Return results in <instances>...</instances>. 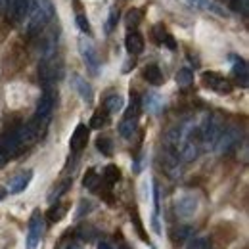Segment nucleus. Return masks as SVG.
Returning a JSON list of instances; mask_svg holds the SVG:
<instances>
[{
	"label": "nucleus",
	"instance_id": "24",
	"mask_svg": "<svg viewBox=\"0 0 249 249\" xmlns=\"http://www.w3.org/2000/svg\"><path fill=\"white\" fill-rule=\"evenodd\" d=\"M161 106H163V102H161V98H159L157 94H146V96H144V107H146L148 111L157 113V111L161 109Z\"/></svg>",
	"mask_w": 249,
	"mask_h": 249
},
{
	"label": "nucleus",
	"instance_id": "37",
	"mask_svg": "<svg viewBox=\"0 0 249 249\" xmlns=\"http://www.w3.org/2000/svg\"><path fill=\"white\" fill-rule=\"evenodd\" d=\"M14 0H0V14H6L10 8H12Z\"/></svg>",
	"mask_w": 249,
	"mask_h": 249
},
{
	"label": "nucleus",
	"instance_id": "9",
	"mask_svg": "<svg viewBox=\"0 0 249 249\" xmlns=\"http://www.w3.org/2000/svg\"><path fill=\"white\" fill-rule=\"evenodd\" d=\"M203 85L207 87V89H211V90H215L218 94H230L232 92V85H230V81H226L222 75H218V73H213V71H207V73H203Z\"/></svg>",
	"mask_w": 249,
	"mask_h": 249
},
{
	"label": "nucleus",
	"instance_id": "7",
	"mask_svg": "<svg viewBox=\"0 0 249 249\" xmlns=\"http://www.w3.org/2000/svg\"><path fill=\"white\" fill-rule=\"evenodd\" d=\"M42 232H44L42 215L38 211H35L31 220H29V232H27V240H25V249H38Z\"/></svg>",
	"mask_w": 249,
	"mask_h": 249
},
{
	"label": "nucleus",
	"instance_id": "33",
	"mask_svg": "<svg viewBox=\"0 0 249 249\" xmlns=\"http://www.w3.org/2000/svg\"><path fill=\"white\" fill-rule=\"evenodd\" d=\"M71 186V180H63L62 184H60V186L58 188H54V192H52V194H50V197H48V199H50V201H54V199H58V197H60V196H62V194H65V192H67V188Z\"/></svg>",
	"mask_w": 249,
	"mask_h": 249
},
{
	"label": "nucleus",
	"instance_id": "26",
	"mask_svg": "<svg viewBox=\"0 0 249 249\" xmlns=\"http://www.w3.org/2000/svg\"><path fill=\"white\" fill-rule=\"evenodd\" d=\"M177 83L180 85V87H190L192 83H194V73L188 69V67H182L178 73H177Z\"/></svg>",
	"mask_w": 249,
	"mask_h": 249
},
{
	"label": "nucleus",
	"instance_id": "1",
	"mask_svg": "<svg viewBox=\"0 0 249 249\" xmlns=\"http://www.w3.org/2000/svg\"><path fill=\"white\" fill-rule=\"evenodd\" d=\"M54 4L52 0H31L29 2V12L25 19V31L27 35H40V31L46 29V25L54 19Z\"/></svg>",
	"mask_w": 249,
	"mask_h": 249
},
{
	"label": "nucleus",
	"instance_id": "41",
	"mask_svg": "<svg viewBox=\"0 0 249 249\" xmlns=\"http://www.w3.org/2000/svg\"><path fill=\"white\" fill-rule=\"evenodd\" d=\"M6 194H8V192H6V190H4V188H0V201H2V199H4V197H6Z\"/></svg>",
	"mask_w": 249,
	"mask_h": 249
},
{
	"label": "nucleus",
	"instance_id": "39",
	"mask_svg": "<svg viewBox=\"0 0 249 249\" xmlns=\"http://www.w3.org/2000/svg\"><path fill=\"white\" fill-rule=\"evenodd\" d=\"M154 33H156V40L161 44V42H163V38H165V31H163V27H156Z\"/></svg>",
	"mask_w": 249,
	"mask_h": 249
},
{
	"label": "nucleus",
	"instance_id": "23",
	"mask_svg": "<svg viewBox=\"0 0 249 249\" xmlns=\"http://www.w3.org/2000/svg\"><path fill=\"white\" fill-rule=\"evenodd\" d=\"M119 178H121V171L117 169V165H107V167L104 169V180H106L109 186H113L115 182H119Z\"/></svg>",
	"mask_w": 249,
	"mask_h": 249
},
{
	"label": "nucleus",
	"instance_id": "22",
	"mask_svg": "<svg viewBox=\"0 0 249 249\" xmlns=\"http://www.w3.org/2000/svg\"><path fill=\"white\" fill-rule=\"evenodd\" d=\"M134 132H136V119L134 117H124L119 124V134L123 138H132Z\"/></svg>",
	"mask_w": 249,
	"mask_h": 249
},
{
	"label": "nucleus",
	"instance_id": "30",
	"mask_svg": "<svg viewBox=\"0 0 249 249\" xmlns=\"http://www.w3.org/2000/svg\"><path fill=\"white\" fill-rule=\"evenodd\" d=\"M96 148L104 154V156H111L113 154V142L109 138H98L96 140Z\"/></svg>",
	"mask_w": 249,
	"mask_h": 249
},
{
	"label": "nucleus",
	"instance_id": "44",
	"mask_svg": "<svg viewBox=\"0 0 249 249\" xmlns=\"http://www.w3.org/2000/svg\"><path fill=\"white\" fill-rule=\"evenodd\" d=\"M71 249H79V248H71Z\"/></svg>",
	"mask_w": 249,
	"mask_h": 249
},
{
	"label": "nucleus",
	"instance_id": "13",
	"mask_svg": "<svg viewBox=\"0 0 249 249\" xmlns=\"http://www.w3.org/2000/svg\"><path fill=\"white\" fill-rule=\"evenodd\" d=\"M71 85H73V89L77 90V94L87 102V104H92V100H94V90H92V87L81 77V75H77V73H73L71 75Z\"/></svg>",
	"mask_w": 249,
	"mask_h": 249
},
{
	"label": "nucleus",
	"instance_id": "17",
	"mask_svg": "<svg viewBox=\"0 0 249 249\" xmlns=\"http://www.w3.org/2000/svg\"><path fill=\"white\" fill-rule=\"evenodd\" d=\"M190 4L196 6V8H199V10L213 12V14H217V16H226V10H224L220 4L213 2V0H190Z\"/></svg>",
	"mask_w": 249,
	"mask_h": 249
},
{
	"label": "nucleus",
	"instance_id": "38",
	"mask_svg": "<svg viewBox=\"0 0 249 249\" xmlns=\"http://www.w3.org/2000/svg\"><path fill=\"white\" fill-rule=\"evenodd\" d=\"M163 42H165V44H167V46H169L171 50H175V48H177V44H175V38H173L171 35H165V38H163Z\"/></svg>",
	"mask_w": 249,
	"mask_h": 249
},
{
	"label": "nucleus",
	"instance_id": "34",
	"mask_svg": "<svg viewBox=\"0 0 249 249\" xmlns=\"http://www.w3.org/2000/svg\"><path fill=\"white\" fill-rule=\"evenodd\" d=\"M77 27L85 33V35H90V23H89L87 16H83V14L77 16Z\"/></svg>",
	"mask_w": 249,
	"mask_h": 249
},
{
	"label": "nucleus",
	"instance_id": "25",
	"mask_svg": "<svg viewBox=\"0 0 249 249\" xmlns=\"http://www.w3.org/2000/svg\"><path fill=\"white\" fill-rule=\"evenodd\" d=\"M107 115H109V113H107L106 109H98L92 115V121H90V126H89V128H96V130L104 128V126L107 124Z\"/></svg>",
	"mask_w": 249,
	"mask_h": 249
},
{
	"label": "nucleus",
	"instance_id": "10",
	"mask_svg": "<svg viewBox=\"0 0 249 249\" xmlns=\"http://www.w3.org/2000/svg\"><path fill=\"white\" fill-rule=\"evenodd\" d=\"M56 44H58V36L54 35V31H46L40 40H38V54H40V60H46V58H52L56 54Z\"/></svg>",
	"mask_w": 249,
	"mask_h": 249
},
{
	"label": "nucleus",
	"instance_id": "3",
	"mask_svg": "<svg viewBox=\"0 0 249 249\" xmlns=\"http://www.w3.org/2000/svg\"><path fill=\"white\" fill-rule=\"evenodd\" d=\"M63 73V65L62 62L52 56V58H46V60H40V65H38V79L44 87H52Z\"/></svg>",
	"mask_w": 249,
	"mask_h": 249
},
{
	"label": "nucleus",
	"instance_id": "12",
	"mask_svg": "<svg viewBox=\"0 0 249 249\" xmlns=\"http://www.w3.org/2000/svg\"><path fill=\"white\" fill-rule=\"evenodd\" d=\"M197 211V199L194 196H182L177 201V215L180 218H192Z\"/></svg>",
	"mask_w": 249,
	"mask_h": 249
},
{
	"label": "nucleus",
	"instance_id": "14",
	"mask_svg": "<svg viewBox=\"0 0 249 249\" xmlns=\"http://www.w3.org/2000/svg\"><path fill=\"white\" fill-rule=\"evenodd\" d=\"M29 2H31V0H14L12 8L6 12L8 19H12L14 23L25 19V16H27V12H29Z\"/></svg>",
	"mask_w": 249,
	"mask_h": 249
},
{
	"label": "nucleus",
	"instance_id": "20",
	"mask_svg": "<svg viewBox=\"0 0 249 249\" xmlns=\"http://www.w3.org/2000/svg\"><path fill=\"white\" fill-rule=\"evenodd\" d=\"M124 106V100L119 96V94H111V96H107V100H106V104H104V109L107 111V113H119L121 109H123Z\"/></svg>",
	"mask_w": 249,
	"mask_h": 249
},
{
	"label": "nucleus",
	"instance_id": "5",
	"mask_svg": "<svg viewBox=\"0 0 249 249\" xmlns=\"http://www.w3.org/2000/svg\"><path fill=\"white\" fill-rule=\"evenodd\" d=\"M21 142L16 134V128H8L0 132V156L2 157H16L21 152Z\"/></svg>",
	"mask_w": 249,
	"mask_h": 249
},
{
	"label": "nucleus",
	"instance_id": "29",
	"mask_svg": "<svg viewBox=\"0 0 249 249\" xmlns=\"http://www.w3.org/2000/svg\"><path fill=\"white\" fill-rule=\"evenodd\" d=\"M65 205H60V203H56V205H52L50 207V211H48V218L52 220V222H58V220H62L65 217Z\"/></svg>",
	"mask_w": 249,
	"mask_h": 249
},
{
	"label": "nucleus",
	"instance_id": "18",
	"mask_svg": "<svg viewBox=\"0 0 249 249\" xmlns=\"http://www.w3.org/2000/svg\"><path fill=\"white\" fill-rule=\"evenodd\" d=\"M232 71L236 75V79L242 83V87H248V63L240 58H234V65H232Z\"/></svg>",
	"mask_w": 249,
	"mask_h": 249
},
{
	"label": "nucleus",
	"instance_id": "36",
	"mask_svg": "<svg viewBox=\"0 0 249 249\" xmlns=\"http://www.w3.org/2000/svg\"><path fill=\"white\" fill-rule=\"evenodd\" d=\"M115 23H117V10H111L109 12V18H107V23H106V31H113V27H115Z\"/></svg>",
	"mask_w": 249,
	"mask_h": 249
},
{
	"label": "nucleus",
	"instance_id": "27",
	"mask_svg": "<svg viewBox=\"0 0 249 249\" xmlns=\"http://www.w3.org/2000/svg\"><path fill=\"white\" fill-rule=\"evenodd\" d=\"M98 182H100V177L96 175V171H94V169L87 171V175H85V178H83V186L89 188V190H96V188H98Z\"/></svg>",
	"mask_w": 249,
	"mask_h": 249
},
{
	"label": "nucleus",
	"instance_id": "21",
	"mask_svg": "<svg viewBox=\"0 0 249 249\" xmlns=\"http://www.w3.org/2000/svg\"><path fill=\"white\" fill-rule=\"evenodd\" d=\"M142 18H144L142 10L132 8V10H128V12H126V16H124V25H126L128 29H134V27H138V25H140Z\"/></svg>",
	"mask_w": 249,
	"mask_h": 249
},
{
	"label": "nucleus",
	"instance_id": "31",
	"mask_svg": "<svg viewBox=\"0 0 249 249\" xmlns=\"http://www.w3.org/2000/svg\"><path fill=\"white\" fill-rule=\"evenodd\" d=\"M192 236H194V230L190 226H178L175 230V240L177 242H188V240H192Z\"/></svg>",
	"mask_w": 249,
	"mask_h": 249
},
{
	"label": "nucleus",
	"instance_id": "6",
	"mask_svg": "<svg viewBox=\"0 0 249 249\" xmlns=\"http://www.w3.org/2000/svg\"><path fill=\"white\" fill-rule=\"evenodd\" d=\"M79 52L83 56V62L87 63L89 71L92 75H98V69H100V58H98V52H96V46L92 44V40L89 36H81L79 38Z\"/></svg>",
	"mask_w": 249,
	"mask_h": 249
},
{
	"label": "nucleus",
	"instance_id": "15",
	"mask_svg": "<svg viewBox=\"0 0 249 249\" xmlns=\"http://www.w3.org/2000/svg\"><path fill=\"white\" fill-rule=\"evenodd\" d=\"M124 46H126V52L132 54V56H138L144 52V38L142 35L136 31L128 33L126 38H124Z\"/></svg>",
	"mask_w": 249,
	"mask_h": 249
},
{
	"label": "nucleus",
	"instance_id": "28",
	"mask_svg": "<svg viewBox=\"0 0 249 249\" xmlns=\"http://www.w3.org/2000/svg\"><path fill=\"white\" fill-rule=\"evenodd\" d=\"M77 236L81 238V240H85V242H92L98 238V232L94 230L92 226H81L79 230H77Z\"/></svg>",
	"mask_w": 249,
	"mask_h": 249
},
{
	"label": "nucleus",
	"instance_id": "11",
	"mask_svg": "<svg viewBox=\"0 0 249 249\" xmlns=\"http://www.w3.org/2000/svg\"><path fill=\"white\" fill-rule=\"evenodd\" d=\"M89 132H90V128L87 126V124H77V128L73 130V134H71V140H69V148H71V152H81L85 146H87V142H89Z\"/></svg>",
	"mask_w": 249,
	"mask_h": 249
},
{
	"label": "nucleus",
	"instance_id": "40",
	"mask_svg": "<svg viewBox=\"0 0 249 249\" xmlns=\"http://www.w3.org/2000/svg\"><path fill=\"white\" fill-rule=\"evenodd\" d=\"M98 249H113V248H111L107 242H100V244H98Z\"/></svg>",
	"mask_w": 249,
	"mask_h": 249
},
{
	"label": "nucleus",
	"instance_id": "35",
	"mask_svg": "<svg viewBox=\"0 0 249 249\" xmlns=\"http://www.w3.org/2000/svg\"><path fill=\"white\" fill-rule=\"evenodd\" d=\"M90 209H92V203H90V201H81L79 211H77V215H75V217H77V218L85 217L87 213H90Z\"/></svg>",
	"mask_w": 249,
	"mask_h": 249
},
{
	"label": "nucleus",
	"instance_id": "42",
	"mask_svg": "<svg viewBox=\"0 0 249 249\" xmlns=\"http://www.w3.org/2000/svg\"><path fill=\"white\" fill-rule=\"evenodd\" d=\"M2 161H4V157H2V156H0V165H2Z\"/></svg>",
	"mask_w": 249,
	"mask_h": 249
},
{
	"label": "nucleus",
	"instance_id": "4",
	"mask_svg": "<svg viewBox=\"0 0 249 249\" xmlns=\"http://www.w3.org/2000/svg\"><path fill=\"white\" fill-rule=\"evenodd\" d=\"M240 140H242V132L236 126H226V128H222V132L218 136L215 150L218 154H230L240 146Z\"/></svg>",
	"mask_w": 249,
	"mask_h": 249
},
{
	"label": "nucleus",
	"instance_id": "16",
	"mask_svg": "<svg viewBox=\"0 0 249 249\" xmlns=\"http://www.w3.org/2000/svg\"><path fill=\"white\" fill-rule=\"evenodd\" d=\"M31 178H33V171L19 173L18 177H14V178L10 180V192H12V194H19V192H23L25 188L29 186Z\"/></svg>",
	"mask_w": 249,
	"mask_h": 249
},
{
	"label": "nucleus",
	"instance_id": "2",
	"mask_svg": "<svg viewBox=\"0 0 249 249\" xmlns=\"http://www.w3.org/2000/svg\"><path fill=\"white\" fill-rule=\"evenodd\" d=\"M222 128H224L222 121L218 119L217 115L203 117V121L199 123V142H201V148H215Z\"/></svg>",
	"mask_w": 249,
	"mask_h": 249
},
{
	"label": "nucleus",
	"instance_id": "8",
	"mask_svg": "<svg viewBox=\"0 0 249 249\" xmlns=\"http://www.w3.org/2000/svg\"><path fill=\"white\" fill-rule=\"evenodd\" d=\"M54 104H56V94L52 90V87H44V92L40 96L38 104H36V117L40 119H48L50 121V115L54 111Z\"/></svg>",
	"mask_w": 249,
	"mask_h": 249
},
{
	"label": "nucleus",
	"instance_id": "19",
	"mask_svg": "<svg viewBox=\"0 0 249 249\" xmlns=\"http://www.w3.org/2000/svg\"><path fill=\"white\" fill-rule=\"evenodd\" d=\"M144 79H146L150 85H154V87L163 85V73H161V69H159L157 65H148V67L144 69Z\"/></svg>",
	"mask_w": 249,
	"mask_h": 249
},
{
	"label": "nucleus",
	"instance_id": "32",
	"mask_svg": "<svg viewBox=\"0 0 249 249\" xmlns=\"http://www.w3.org/2000/svg\"><path fill=\"white\" fill-rule=\"evenodd\" d=\"M186 249H211V242L207 238H194V240H188Z\"/></svg>",
	"mask_w": 249,
	"mask_h": 249
},
{
	"label": "nucleus",
	"instance_id": "43",
	"mask_svg": "<svg viewBox=\"0 0 249 249\" xmlns=\"http://www.w3.org/2000/svg\"><path fill=\"white\" fill-rule=\"evenodd\" d=\"M119 249H128V248H126V246H121V248H119Z\"/></svg>",
	"mask_w": 249,
	"mask_h": 249
}]
</instances>
